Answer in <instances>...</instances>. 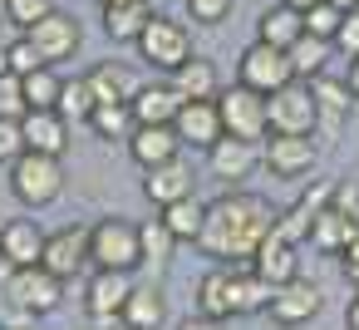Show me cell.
<instances>
[{"instance_id": "cell-32", "label": "cell", "mask_w": 359, "mask_h": 330, "mask_svg": "<svg viewBox=\"0 0 359 330\" xmlns=\"http://www.w3.org/2000/svg\"><path fill=\"white\" fill-rule=\"evenodd\" d=\"M20 84H25V104H30V109H60V89H65V79L55 74V65H40V70L25 74Z\"/></svg>"}, {"instance_id": "cell-45", "label": "cell", "mask_w": 359, "mask_h": 330, "mask_svg": "<svg viewBox=\"0 0 359 330\" xmlns=\"http://www.w3.org/2000/svg\"><path fill=\"white\" fill-rule=\"evenodd\" d=\"M15 271H20V266H15V261H11L6 251H0V291H6V286H11V276H15Z\"/></svg>"}, {"instance_id": "cell-35", "label": "cell", "mask_w": 359, "mask_h": 330, "mask_svg": "<svg viewBox=\"0 0 359 330\" xmlns=\"http://www.w3.org/2000/svg\"><path fill=\"white\" fill-rule=\"evenodd\" d=\"M138 242H143V261H168V256H172V246H177V237L168 232V222H163V217L143 222V227H138Z\"/></svg>"}, {"instance_id": "cell-19", "label": "cell", "mask_w": 359, "mask_h": 330, "mask_svg": "<svg viewBox=\"0 0 359 330\" xmlns=\"http://www.w3.org/2000/svg\"><path fill=\"white\" fill-rule=\"evenodd\" d=\"M84 79H89V89H94V99H99V104H133V94H138L133 70H128V65H118V60H99Z\"/></svg>"}, {"instance_id": "cell-18", "label": "cell", "mask_w": 359, "mask_h": 330, "mask_svg": "<svg viewBox=\"0 0 359 330\" xmlns=\"http://www.w3.org/2000/svg\"><path fill=\"white\" fill-rule=\"evenodd\" d=\"M128 153H133V163L148 173V168H158V163H172V158L182 153V138H177L172 124H138L133 138H128Z\"/></svg>"}, {"instance_id": "cell-17", "label": "cell", "mask_w": 359, "mask_h": 330, "mask_svg": "<svg viewBox=\"0 0 359 330\" xmlns=\"http://www.w3.org/2000/svg\"><path fill=\"white\" fill-rule=\"evenodd\" d=\"M261 158L276 178H305L315 168V143H310V133H271Z\"/></svg>"}, {"instance_id": "cell-24", "label": "cell", "mask_w": 359, "mask_h": 330, "mask_svg": "<svg viewBox=\"0 0 359 330\" xmlns=\"http://www.w3.org/2000/svg\"><path fill=\"white\" fill-rule=\"evenodd\" d=\"M0 251H6L15 266H40L45 256V232L35 222H6L0 227Z\"/></svg>"}, {"instance_id": "cell-5", "label": "cell", "mask_w": 359, "mask_h": 330, "mask_svg": "<svg viewBox=\"0 0 359 330\" xmlns=\"http://www.w3.org/2000/svg\"><path fill=\"white\" fill-rule=\"evenodd\" d=\"M0 301L15 305L20 315H50V310H60V301H65V281H60L55 271H45V266H20V271L11 276V286L0 291Z\"/></svg>"}, {"instance_id": "cell-36", "label": "cell", "mask_w": 359, "mask_h": 330, "mask_svg": "<svg viewBox=\"0 0 359 330\" xmlns=\"http://www.w3.org/2000/svg\"><path fill=\"white\" fill-rule=\"evenodd\" d=\"M40 65H45V60H40V50L30 45V35L11 40V45H6V55H0V70H11V74H20V79H25V74H35Z\"/></svg>"}, {"instance_id": "cell-44", "label": "cell", "mask_w": 359, "mask_h": 330, "mask_svg": "<svg viewBox=\"0 0 359 330\" xmlns=\"http://www.w3.org/2000/svg\"><path fill=\"white\" fill-rule=\"evenodd\" d=\"M177 330H222V320H212V315H187Z\"/></svg>"}, {"instance_id": "cell-49", "label": "cell", "mask_w": 359, "mask_h": 330, "mask_svg": "<svg viewBox=\"0 0 359 330\" xmlns=\"http://www.w3.org/2000/svg\"><path fill=\"white\" fill-rule=\"evenodd\" d=\"M330 6H339V11H354V6H359V0H330Z\"/></svg>"}, {"instance_id": "cell-6", "label": "cell", "mask_w": 359, "mask_h": 330, "mask_svg": "<svg viewBox=\"0 0 359 330\" xmlns=\"http://www.w3.org/2000/svg\"><path fill=\"white\" fill-rule=\"evenodd\" d=\"M236 84H246V89H256V94H276V89H285V84H295V65H290V50H276V45H266V40H256L241 60H236Z\"/></svg>"}, {"instance_id": "cell-2", "label": "cell", "mask_w": 359, "mask_h": 330, "mask_svg": "<svg viewBox=\"0 0 359 330\" xmlns=\"http://www.w3.org/2000/svg\"><path fill=\"white\" fill-rule=\"evenodd\" d=\"M89 266L94 271H133L143 266V242H138V222L128 217H104L89 227Z\"/></svg>"}, {"instance_id": "cell-38", "label": "cell", "mask_w": 359, "mask_h": 330, "mask_svg": "<svg viewBox=\"0 0 359 330\" xmlns=\"http://www.w3.org/2000/svg\"><path fill=\"white\" fill-rule=\"evenodd\" d=\"M50 11H55V0H6V20H11L20 35H25L35 20H45Z\"/></svg>"}, {"instance_id": "cell-27", "label": "cell", "mask_w": 359, "mask_h": 330, "mask_svg": "<svg viewBox=\"0 0 359 330\" xmlns=\"http://www.w3.org/2000/svg\"><path fill=\"white\" fill-rule=\"evenodd\" d=\"M177 109H182V94L172 84H148V89L133 94V119L138 124H172Z\"/></svg>"}, {"instance_id": "cell-29", "label": "cell", "mask_w": 359, "mask_h": 330, "mask_svg": "<svg viewBox=\"0 0 359 330\" xmlns=\"http://www.w3.org/2000/svg\"><path fill=\"white\" fill-rule=\"evenodd\" d=\"M158 212H163V222H168V232H172L177 242H197L202 227H207V202H197V192H192V197H177V202H168V207H158Z\"/></svg>"}, {"instance_id": "cell-50", "label": "cell", "mask_w": 359, "mask_h": 330, "mask_svg": "<svg viewBox=\"0 0 359 330\" xmlns=\"http://www.w3.org/2000/svg\"><path fill=\"white\" fill-rule=\"evenodd\" d=\"M99 6H114V0H99Z\"/></svg>"}, {"instance_id": "cell-33", "label": "cell", "mask_w": 359, "mask_h": 330, "mask_svg": "<svg viewBox=\"0 0 359 330\" xmlns=\"http://www.w3.org/2000/svg\"><path fill=\"white\" fill-rule=\"evenodd\" d=\"M330 40H315V35H300L295 45H290V65H295V79H310V74H320L325 70V60H330Z\"/></svg>"}, {"instance_id": "cell-40", "label": "cell", "mask_w": 359, "mask_h": 330, "mask_svg": "<svg viewBox=\"0 0 359 330\" xmlns=\"http://www.w3.org/2000/svg\"><path fill=\"white\" fill-rule=\"evenodd\" d=\"M182 6H187V15H192L197 25H222V20L231 15L236 0H182Z\"/></svg>"}, {"instance_id": "cell-1", "label": "cell", "mask_w": 359, "mask_h": 330, "mask_svg": "<svg viewBox=\"0 0 359 330\" xmlns=\"http://www.w3.org/2000/svg\"><path fill=\"white\" fill-rule=\"evenodd\" d=\"M276 207L261 197V192H222L217 202H207V227L197 237V246L212 256V261H231V266H246L261 242L276 232Z\"/></svg>"}, {"instance_id": "cell-21", "label": "cell", "mask_w": 359, "mask_h": 330, "mask_svg": "<svg viewBox=\"0 0 359 330\" xmlns=\"http://www.w3.org/2000/svg\"><path fill=\"white\" fill-rule=\"evenodd\" d=\"M251 266L271 281V286H285V281H295L300 276V256H295V242H285V237H266L261 242V251L251 256Z\"/></svg>"}, {"instance_id": "cell-15", "label": "cell", "mask_w": 359, "mask_h": 330, "mask_svg": "<svg viewBox=\"0 0 359 330\" xmlns=\"http://www.w3.org/2000/svg\"><path fill=\"white\" fill-rule=\"evenodd\" d=\"M172 128H177V138L192 143V148H212V143L226 133V128H222V109H217V99H182Z\"/></svg>"}, {"instance_id": "cell-20", "label": "cell", "mask_w": 359, "mask_h": 330, "mask_svg": "<svg viewBox=\"0 0 359 330\" xmlns=\"http://www.w3.org/2000/svg\"><path fill=\"white\" fill-rule=\"evenodd\" d=\"M143 192H148V202H153V207H168V202H177V197H192V168H187L182 158L158 163V168H148Z\"/></svg>"}, {"instance_id": "cell-28", "label": "cell", "mask_w": 359, "mask_h": 330, "mask_svg": "<svg viewBox=\"0 0 359 330\" xmlns=\"http://www.w3.org/2000/svg\"><path fill=\"white\" fill-rule=\"evenodd\" d=\"M172 89H177L182 99H217V89H222L217 65H212V60H202V55H192V60L172 74Z\"/></svg>"}, {"instance_id": "cell-34", "label": "cell", "mask_w": 359, "mask_h": 330, "mask_svg": "<svg viewBox=\"0 0 359 330\" xmlns=\"http://www.w3.org/2000/svg\"><path fill=\"white\" fill-rule=\"evenodd\" d=\"M94 109H99V99H94L89 79H65V89H60V114H65L69 124H89Z\"/></svg>"}, {"instance_id": "cell-25", "label": "cell", "mask_w": 359, "mask_h": 330, "mask_svg": "<svg viewBox=\"0 0 359 330\" xmlns=\"http://www.w3.org/2000/svg\"><path fill=\"white\" fill-rule=\"evenodd\" d=\"M300 35H305V15L290 11L285 0H280V6H271V11L256 20V40H266V45H276V50H290Z\"/></svg>"}, {"instance_id": "cell-39", "label": "cell", "mask_w": 359, "mask_h": 330, "mask_svg": "<svg viewBox=\"0 0 359 330\" xmlns=\"http://www.w3.org/2000/svg\"><path fill=\"white\" fill-rule=\"evenodd\" d=\"M25 84H20V74H11V70H0V119H25Z\"/></svg>"}, {"instance_id": "cell-30", "label": "cell", "mask_w": 359, "mask_h": 330, "mask_svg": "<svg viewBox=\"0 0 359 330\" xmlns=\"http://www.w3.org/2000/svg\"><path fill=\"white\" fill-rule=\"evenodd\" d=\"M89 128H94L104 143H128V138H133V128H138L133 104H99V109L89 114Z\"/></svg>"}, {"instance_id": "cell-42", "label": "cell", "mask_w": 359, "mask_h": 330, "mask_svg": "<svg viewBox=\"0 0 359 330\" xmlns=\"http://www.w3.org/2000/svg\"><path fill=\"white\" fill-rule=\"evenodd\" d=\"M334 50H339L344 60H359V6H354V11H344L339 35H334Z\"/></svg>"}, {"instance_id": "cell-46", "label": "cell", "mask_w": 359, "mask_h": 330, "mask_svg": "<svg viewBox=\"0 0 359 330\" xmlns=\"http://www.w3.org/2000/svg\"><path fill=\"white\" fill-rule=\"evenodd\" d=\"M344 325H349V330H359V291L349 296V310H344Z\"/></svg>"}, {"instance_id": "cell-3", "label": "cell", "mask_w": 359, "mask_h": 330, "mask_svg": "<svg viewBox=\"0 0 359 330\" xmlns=\"http://www.w3.org/2000/svg\"><path fill=\"white\" fill-rule=\"evenodd\" d=\"M11 192H15L25 207H50V202L65 192V168H60V158L25 148V153L11 163Z\"/></svg>"}, {"instance_id": "cell-11", "label": "cell", "mask_w": 359, "mask_h": 330, "mask_svg": "<svg viewBox=\"0 0 359 330\" xmlns=\"http://www.w3.org/2000/svg\"><path fill=\"white\" fill-rule=\"evenodd\" d=\"M320 305H325V296H320V286L315 281H305V276H295V281H285V286H276L271 291V320L276 325H285V330H295V325H305L310 315H320Z\"/></svg>"}, {"instance_id": "cell-41", "label": "cell", "mask_w": 359, "mask_h": 330, "mask_svg": "<svg viewBox=\"0 0 359 330\" xmlns=\"http://www.w3.org/2000/svg\"><path fill=\"white\" fill-rule=\"evenodd\" d=\"M25 153V128H20V119H0V163H15Z\"/></svg>"}, {"instance_id": "cell-37", "label": "cell", "mask_w": 359, "mask_h": 330, "mask_svg": "<svg viewBox=\"0 0 359 330\" xmlns=\"http://www.w3.org/2000/svg\"><path fill=\"white\" fill-rule=\"evenodd\" d=\"M339 20H344V11H339V6H330V0H320V6H310V11H305V35H315V40H330V45H334Z\"/></svg>"}, {"instance_id": "cell-13", "label": "cell", "mask_w": 359, "mask_h": 330, "mask_svg": "<svg viewBox=\"0 0 359 330\" xmlns=\"http://www.w3.org/2000/svg\"><path fill=\"white\" fill-rule=\"evenodd\" d=\"M45 271H55L60 281L79 276L89 266V227H60L45 237V256H40Z\"/></svg>"}, {"instance_id": "cell-26", "label": "cell", "mask_w": 359, "mask_h": 330, "mask_svg": "<svg viewBox=\"0 0 359 330\" xmlns=\"http://www.w3.org/2000/svg\"><path fill=\"white\" fill-rule=\"evenodd\" d=\"M354 227H359V217L330 202V207H320V217H315V227H310V242H315L320 251H344L349 237H354Z\"/></svg>"}, {"instance_id": "cell-10", "label": "cell", "mask_w": 359, "mask_h": 330, "mask_svg": "<svg viewBox=\"0 0 359 330\" xmlns=\"http://www.w3.org/2000/svg\"><path fill=\"white\" fill-rule=\"evenodd\" d=\"M128 296H133V271H94L89 291H84V305L99 325H114V320H123Z\"/></svg>"}, {"instance_id": "cell-14", "label": "cell", "mask_w": 359, "mask_h": 330, "mask_svg": "<svg viewBox=\"0 0 359 330\" xmlns=\"http://www.w3.org/2000/svg\"><path fill=\"white\" fill-rule=\"evenodd\" d=\"M207 163H212V178H222V183H246L266 158H261V148H256V143L222 133V138L207 148Z\"/></svg>"}, {"instance_id": "cell-8", "label": "cell", "mask_w": 359, "mask_h": 330, "mask_svg": "<svg viewBox=\"0 0 359 330\" xmlns=\"http://www.w3.org/2000/svg\"><path fill=\"white\" fill-rule=\"evenodd\" d=\"M266 119H271V133H315L320 104H315L310 84H285L266 99Z\"/></svg>"}, {"instance_id": "cell-4", "label": "cell", "mask_w": 359, "mask_h": 330, "mask_svg": "<svg viewBox=\"0 0 359 330\" xmlns=\"http://www.w3.org/2000/svg\"><path fill=\"white\" fill-rule=\"evenodd\" d=\"M138 55H143L153 70L177 74V70L192 60V35H187V25H182V20L153 15V20L143 25V35H138Z\"/></svg>"}, {"instance_id": "cell-7", "label": "cell", "mask_w": 359, "mask_h": 330, "mask_svg": "<svg viewBox=\"0 0 359 330\" xmlns=\"http://www.w3.org/2000/svg\"><path fill=\"white\" fill-rule=\"evenodd\" d=\"M217 109H222V128H226L231 138L256 143V138H266V133H271V119H266V94H256V89H246V84H236V89L217 94Z\"/></svg>"}, {"instance_id": "cell-43", "label": "cell", "mask_w": 359, "mask_h": 330, "mask_svg": "<svg viewBox=\"0 0 359 330\" xmlns=\"http://www.w3.org/2000/svg\"><path fill=\"white\" fill-rule=\"evenodd\" d=\"M339 256H344V276H349V286H359V227H354V237H349V246H344Z\"/></svg>"}, {"instance_id": "cell-12", "label": "cell", "mask_w": 359, "mask_h": 330, "mask_svg": "<svg viewBox=\"0 0 359 330\" xmlns=\"http://www.w3.org/2000/svg\"><path fill=\"white\" fill-rule=\"evenodd\" d=\"M25 35H30V45L40 50V60H45V65L69 60V55L79 50V40H84V35H79V20H74V15H65V11H50V15H45V20H35Z\"/></svg>"}, {"instance_id": "cell-22", "label": "cell", "mask_w": 359, "mask_h": 330, "mask_svg": "<svg viewBox=\"0 0 359 330\" xmlns=\"http://www.w3.org/2000/svg\"><path fill=\"white\" fill-rule=\"evenodd\" d=\"M123 330H163L168 325V296L158 286H133L128 305H123Z\"/></svg>"}, {"instance_id": "cell-23", "label": "cell", "mask_w": 359, "mask_h": 330, "mask_svg": "<svg viewBox=\"0 0 359 330\" xmlns=\"http://www.w3.org/2000/svg\"><path fill=\"white\" fill-rule=\"evenodd\" d=\"M153 15L158 11L148 0H114V6H104V30H109V40H133L138 45V35Z\"/></svg>"}, {"instance_id": "cell-48", "label": "cell", "mask_w": 359, "mask_h": 330, "mask_svg": "<svg viewBox=\"0 0 359 330\" xmlns=\"http://www.w3.org/2000/svg\"><path fill=\"white\" fill-rule=\"evenodd\" d=\"M285 6H290V11H300V15H305V11H310V6H320V0H285Z\"/></svg>"}, {"instance_id": "cell-16", "label": "cell", "mask_w": 359, "mask_h": 330, "mask_svg": "<svg viewBox=\"0 0 359 330\" xmlns=\"http://www.w3.org/2000/svg\"><path fill=\"white\" fill-rule=\"evenodd\" d=\"M20 128H25V148L30 153L65 158V148H69V119L60 109H25Z\"/></svg>"}, {"instance_id": "cell-9", "label": "cell", "mask_w": 359, "mask_h": 330, "mask_svg": "<svg viewBox=\"0 0 359 330\" xmlns=\"http://www.w3.org/2000/svg\"><path fill=\"white\" fill-rule=\"evenodd\" d=\"M197 315H212V320H231V315H246V301H241V266H212L202 281H197Z\"/></svg>"}, {"instance_id": "cell-31", "label": "cell", "mask_w": 359, "mask_h": 330, "mask_svg": "<svg viewBox=\"0 0 359 330\" xmlns=\"http://www.w3.org/2000/svg\"><path fill=\"white\" fill-rule=\"evenodd\" d=\"M305 84H310V94H315V104H320V119H325V124H334V119L349 109V99H354V94H349V84H344V79H330L325 70H320V74H310Z\"/></svg>"}, {"instance_id": "cell-47", "label": "cell", "mask_w": 359, "mask_h": 330, "mask_svg": "<svg viewBox=\"0 0 359 330\" xmlns=\"http://www.w3.org/2000/svg\"><path fill=\"white\" fill-rule=\"evenodd\" d=\"M344 84H349V94L359 99V60H349V74H344Z\"/></svg>"}]
</instances>
